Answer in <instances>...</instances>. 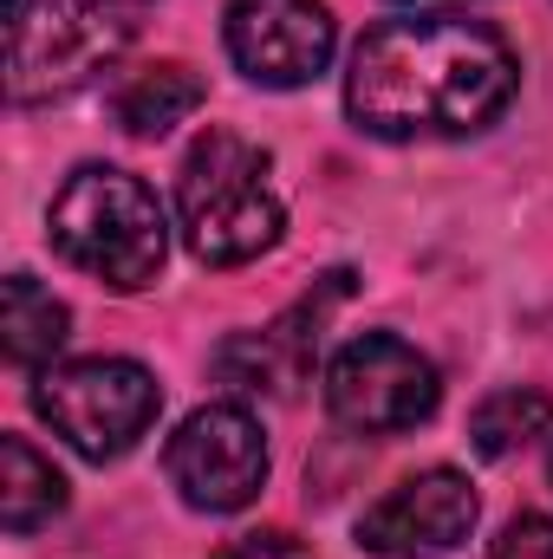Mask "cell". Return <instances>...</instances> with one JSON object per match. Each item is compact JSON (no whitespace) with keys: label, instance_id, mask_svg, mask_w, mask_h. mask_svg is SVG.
Here are the masks:
<instances>
[{"label":"cell","instance_id":"1","mask_svg":"<svg viewBox=\"0 0 553 559\" xmlns=\"http://www.w3.org/2000/svg\"><path fill=\"white\" fill-rule=\"evenodd\" d=\"M515 46L469 13L378 20L345 66V118L385 143L475 138L515 105Z\"/></svg>","mask_w":553,"mask_h":559},{"label":"cell","instance_id":"2","mask_svg":"<svg viewBox=\"0 0 553 559\" xmlns=\"http://www.w3.org/2000/svg\"><path fill=\"white\" fill-rule=\"evenodd\" d=\"M176 228L202 267H248L286 235L274 156L242 131H202L176 169Z\"/></svg>","mask_w":553,"mask_h":559},{"label":"cell","instance_id":"3","mask_svg":"<svg viewBox=\"0 0 553 559\" xmlns=\"http://www.w3.org/2000/svg\"><path fill=\"white\" fill-rule=\"evenodd\" d=\"M46 235H52L59 261L105 280L111 293L150 286L169 261V222H163L156 189L111 163H85L66 176V189L46 209Z\"/></svg>","mask_w":553,"mask_h":559},{"label":"cell","instance_id":"4","mask_svg":"<svg viewBox=\"0 0 553 559\" xmlns=\"http://www.w3.org/2000/svg\"><path fill=\"white\" fill-rule=\"evenodd\" d=\"M33 411L85 462H118L150 436L163 411V384L138 358H72L33 378Z\"/></svg>","mask_w":553,"mask_h":559},{"label":"cell","instance_id":"5","mask_svg":"<svg viewBox=\"0 0 553 559\" xmlns=\"http://www.w3.org/2000/svg\"><path fill=\"white\" fill-rule=\"evenodd\" d=\"M443 404L436 365L398 332H358L326 365V411L339 429L358 436H404L423 429Z\"/></svg>","mask_w":553,"mask_h":559},{"label":"cell","instance_id":"6","mask_svg":"<svg viewBox=\"0 0 553 559\" xmlns=\"http://www.w3.org/2000/svg\"><path fill=\"white\" fill-rule=\"evenodd\" d=\"M163 468L196 514H242L268 488V436L248 404H202L176 423Z\"/></svg>","mask_w":553,"mask_h":559},{"label":"cell","instance_id":"7","mask_svg":"<svg viewBox=\"0 0 553 559\" xmlns=\"http://www.w3.org/2000/svg\"><path fill=\"white\" fill-rule=\"evenodd\" d=\"M125 39V13L98 0H13V105L66 98Z\"/></svg>","mask_w":553,"mask_h":559},{"label":"cell","instance_id":"8","mask_svg":"<svg viewBox=\"0 0 553 559\" xmlns=\"http://www.w3.org/2000/svg\"><path fill=\"white\" fill-rule=\"evenodd\" d=\"M222 46L235 72L261 92H299L332 66L339 26L326 0H228Z\"/></svg>","mask_w":553,"mask_h":559},{"label":"cell","instance_id":"9","mask_svg":"<svg viewBox=\"0 0 553 559\" xmlns=\"http://www.w3.org/2000/svg\"><path fill=\"white\" fill-rule=\"evenodd\" d=\"M345 293H352V267L319 274L280 319H268L261 332L222 338V345H215V378L235 384V391H248V397H293V391L313 378L326 319L345 306Z\"/></svg>","mask_w":553,"mask_h":559},{"label":"cell","instance_id":"10","mask_svg":"<svg viewBox=\"0 0 553 559\" xmlns=\"http://www.w3.org/2000/svg\"><path fill=\"white\" fill-rule=\"evenodd\" d=\"M475 514H482V501H475L462 468H416L385 501H372L358 514V547L378 559L456 554L475 534Z\"/></svg>","mask_w":553,"mask_h":559},{"label":"cell","instance_id":"11","mask_svg":"<svg viewBox=\"0 0 553 559\" xmlns=\"http://www.w3.org/2000/svg\"><path fill=\"white\" fill-rule=\"evenodd\" d=\"M66 338H72L66 299H52V286H39L33 274H7V286H0V352H7V365L46 371Z\"/></svg>","mask_w":553,"mask_h":559},{"label":"cell","instance_id":"12","mask_svg":"<svg viewBox=\"0 0 553 559\" xmlns=\"http://www.w3.org/2000/svg\"><path fill=\"white\" fill-rule=\"evenodd\" d=\"M209 85L183 66V59H163V66H138L118 92H111V111L131 138H169L176 124H189L202 111Z\"/></svg>","mask_w":553,"mask_h":559},{"label":"cell","instance_id":"13","mask_svg":"<svg viewBox=\"0 0 553 559\" xmlns=\"http://www.w3.org/2000/svg\"><path fill=\"white\" fill-rule=\"evenodd\" d=\"M59 514H66V475L52 468V455H39L26 436H0V527L26 540Z\"/></svg>","mask_w":553,"mask_h":559},{"label":"cell","instance_id":"14","mask_svg":"<svg viewBox=\"0 0 553 559\" xmlns=\"http://www.w3.org/2000/svg\"><path fill=\"white\" fill-rule=\"evenodd\" d=\"M548 429H553V397H548V391L508 384V391H495V397H482V404H475V417H469V442H475V455L502 462V455L528 449V442H534V436H548Z\"/></svg>","mask_w":553,"mask_h":559},{"label":"cell","instance_id":"15","mask_svg":"<svg viewBox=\"0 0 553 559\" xmlns=\"http://www.w3.org/2000/svg\"><path fill=\"white\" fill-rule=\"evenodd\" d=\"M495 559H553V514H515L495 540Z\"/></svg>","mask_w":553,"mask_h":559},{"label":"cell","instance_id":"16","mask_svg":"<svg viewBox=\"0 0 553 559\" xmlns=\"http://www.w3.org/2000/svg\"><path fill=\"white\" fill-rule=\"evenodd\" d=\"M215 559H313V554H306V540H293L286 527H261V534L228 540Z\"/></svg>","mask_w":553,"mask_h":559},{"label":"cell","instance_id":"17","mask_svg":"<svg viewBox=\"0 0 553 559\" xmlns=\"http://www.w3.org/2000/svg\"><path fill=\"white\" fill-rule=\"evenodd\" d=\"M98 7H111V13H131V7H143V0H98Z\"/></svg>","mask_w":553,"mask_h":559},{"label":"cell","instance_id":"18","mask_svg":"<svg viewBox=\"0 0 553 559\" xmlns=\"http://www.w3.org/2000/svg\"><path fill=\"white\" fill-rule=\"evenodd\" d=\"M404 7H469V0H404Z\"/></svg>","mask_w":553,"mask_h":559}]
</instances>
